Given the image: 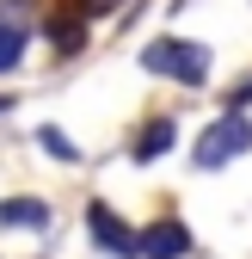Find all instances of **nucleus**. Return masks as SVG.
I'll list each match as a JSON object with an SVG mask.
<instances>
[{
  "instance_id": "f257e3e1",
  "label": "nucleus",
  "mask_w": 252,
  "mask_h": 259,
  "mask_svg": "<svg viewBox=\"0 0 252 259\" xmlns=\"http://www.w3.org/2000/svg\"><path fill=\"white\" fill-rule=\"evenodd\" d=\"M142 68L148 74H166L178 87H203L209 80V50L203 44H184V37H154L142 50Z\"/></svg>"
},
{
  "instance_id": "f03ea898",
  "label": "nucleus",
  "mask_w": 252,
  "mask_h": 259,
  "mask_svg": "<svg viewBox=\"0 0 252 259\" xmlns=\"http://www.w3.org/2000/svg\"><path fill=\"white\" fill-rule=\"evenodd\" d=\"M252 148V123H246V111H228V117H215L203 136H197V167H228V160H240Z\"/></svg>"
},
{
  "instance_id": "7ed1b4c3",
  "label": "nucleus",
  "mask_w": 252,
  "mask_h": 259,
  "mask_svg": "<svg viewBox=\"0 0 252 259\" xmlns=\"http://www.w3.org/2000/svg\"><path fill=\"white\" fill-rule=\"evenodd\" d=\"M86 235L99 241L105 253H117V259H142V235H136L111 204H86Z\"/></svg>"
},
{
  "instance_id": "20e7f679",
  "label": "nucleus",
  "mask_w": 252,
  "mask_h": 259,
  "mask_svg": "<svg viewBox=\"0 0 252 259\" xmlns=\"http://www.w3.org/2000/svg\"><path fill=\"white\" fill-rule=\"evenodd\" d=\"M191 253V229H184V222H148L142 229V259H184Z\"/></svg>"
},
{
  "instance_id": "39448f33",
  "label": "nucleus",
  "mask_w": 252,
  "mask_h": 259,
  "mask_svg": "<svg viewBox=\"0 0 252 259\" xmlns=\"http://www.w3.org/2000/svg\"><path fill=\"white\" fill-rule=\"evenodd\" d=\"M0 229H49V204H37V198H7V204H0Z\"/></svg>"
},
{
  "instance_id": "423d86ee",
  "label": "nucleus",
  "mask_w": 252,
  "mask_h": 259,
  "mask_svg": "<svg viewBox=\"0 0 252 259\" xmlns=\"http://www.w3.org/2000/svg\"><path fill=\"white\" fill-rule=\"evenodd\" d=\"M166 148H172V123L160 117V123H148V136H136V148H130V154H136V160H160Z\"/></svg>"
},
{
  "instance_id": "0eeeda50",
  "label": "nucleus",
  "mask_w": 252,
  "mask_h": 259,
  "mask_svg": "<svg viewBox=\"0 0 252 259\" xmlns=\"http://www.w3.org/2000/svg\"><path fill=\"white\" fill-rule=\"evenodd\" d=\"M19 56H25V31L19 25H0V68H13Z\"/></svg>"
},
{
  "instance_id": "6e6552de",
  "label": "nucleus",
  "mask_w": 252,
  "mask_h": 259,
  "mask_svg": "<svg viewBox=\"0 0 252 259\" xmlns=\"http://www.w3.org/2000/svg\"><path fill=\"white\" fill-rule=\"evenodd\" d=\"M43 148H49V154H61V160H74V142L61 136V130H43Z\"/></svg>"
},
{
  "instance_id": "1a4fd4ad",
  "label": "nucleus",
  "mask_w": 252,
  "mask_h": 259,
  "mask_svg": "<svg viewBox=\"0 0 252 259\" xmlns=\"http://www.w3.org/2000/svg\"><path fill=\"white\" fill-rule=\"evenodd\" d=\"M80 7H86V13H111L117 0H80Z\"/></svg>"
},
{
  "instance_id": "9d476101",
  "label": "nucleus",
  "mask_w": 252,
  "mask_h": 259,
  "mask_svg": "<svg viewBox=\"0 0 252 259\" xmlns=\"http://www.w3.org/2000/svg\"><path fill=\"white\" fill-rule=\"evenodd\" d=\"M0 111H7V99H0Z\"/></svg>"
}]
</instances>
